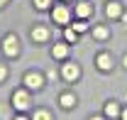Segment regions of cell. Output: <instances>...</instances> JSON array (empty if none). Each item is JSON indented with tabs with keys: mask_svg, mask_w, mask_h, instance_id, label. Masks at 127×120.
<instances>
[{
	"mask_svg": "<svg viewBox=\"0 0 127 120\" xmlns=\"http://www.w3.org/2000/svg\"><path fill=\"white\" fill-rule=\"evenodd\" d=\"M68 54H71V47H68V42H56V44L51 47V57H54V59H59V61H64Z\"/></svg>",
	"mask_w": 127,
	"mask_h": 120,
	"instance_id": "obj_7",
	"label": "cell"
},
{
	"mask_svg": "<svg viewBox=\"0 0 127 120\" xmlns=\"http://www.w3.org/2000/svg\"><path fill=\"white\" fill-rule=\"evenodd\" d=\"M30 105H32V96H30V88L27 86L25 88H17L12 93V108H15L17 113H25Z\"/></svg>",
	"mask_w": 127,
	"mask_h": 120,
	"instance_id": "obj_1",
	"label": "cell"
},
{
	"mask_svg": "<svg viewBox=\"0 0 127 120\" xmlns=\"http://www.w3.org/2000/svg\"><path fill=\"white\" fill-rule=\"evenodd\" d=\"M34 7L37 10H49L51 7V0H34Z\"/></svg>",
	"mask_w": 127,
	"mask_h": 120,
	"instance_id": "obj_17",
	"label": "cell"
},
{
	"mask_svg": "<svg viewBox=\"0 0 127 120\" xmlns=\"http://www.w3.org/2000/svg\"><path fill=\"white\" fill-rule=\"evenodd\" d=\"M122 12H125V10H122V5H120L117 0H110V2L105 5V15L110 17V20H117V17H122Z\"/></svg>",
	"mask_w": 127,
	"mask_h": 120,
	"instance_id": "obj_9",
	"label": "cell"
},
{
	"mask_svg": "<svg viewBox=\"0 0 127 120\" xmlns=\"http://www.w3.org/2000/svg\"><path fill=\"white\" fill-rule=\"evenodd\" d=\"M30 37H32V42H47L49 37H51V30H49L47 25H34L32 27V32H30Z\"/></svg>",
	"mask_w": 127,
	"mask_h": 120,
	"instance_id": "obj_6",
	"label": "cell"
},
{
	"mask_svg": "<svg viewBox=\"0 0 127 120\" xmlns=\"http://www.w3.org/2000/svg\"><path fill=\"white\" fill-rule=\"evenodd\" d=\"M78 34H81V32H76L73 27H66V30H64V39L73 44V42H78Z\"/></svg>",
	"mask_w": 127,
	"mask_h": 120,
	"instance_id": "obj_14",
	"label": "cell"
},
{
	"mask_svg": "<svg viewBox=\"0 0 127 120\" xmlns=\"http://www.w3.org/2000/svg\"><path fill=\"white\" fill-rule=\"evenodd\" d=\"M73 12H76V17H83V20H88V17H93V5H91L88 0H81L78 5L73 7Z\"/></svg>",
	"mask_w": 127,
	"mask_h": 120,
	"instance_id": "obj_8",
	"label": "cell"
},
{
	"mask_svg": "<svg viewBox=\"0 0 127 120\" xmlns=\"http://www.w3.org/2000/svg\"><path fill=\"white\" fill-rule=\"evenodd\" d=\"M122 22H125V27H127V12H122V17H120Z\"/></svg>",
	"mask_w": 127,
	"mask_h": 120,
	"instance_id": "obj_20",
	"label": "cell"
},
{
	"mask_svg": "<svg viewBox=\"0 0 127 120\" xmlns=\"http://www.w3.org/2000/svg\"><path fill=\"white\" fill-rule=\"evenodd\" d=\"M22 83H25L30 91H39L42 86H44V76L39 74V71H27V74L22 76Z\"/></svg>",
	"mask_w": 127,
	"mask_h": 120,
	"instance_id": "obj_4",
	"label": "cell"
},
{
	"mask_svg": "<svg viewBox=\"0 0 127 120\" xmlns=\"http://www.w3.org/2000/svg\"><path fill=\"white\" fill-rule=\"evenodd\" d=\"M2 54L7 57V59H15V57H20V37L17 34H5L2 37Z\"/></svg>",
	"mask_w": 127,
	"mask_h": 120,
	"instance_id": "obj_2",
	"label": "cell"
},
{
	"mask_svg": "<svg viewBox=\"0 0 127 120\" xmlns=\"http://www.w3.org/2000/svg\"><path fill=\"white\" fill-rule=\"evenodd\" d=\"M5 78H7V66H5V64H0V83H2Z\"/></svg>",
	"mask_w": 127,
	"mask_h": 120,
	"instance_id": "obj_18",
	"label": "cell"
},
{
	"mask_svg": "<svg viewBox=\"0 0 127 120\" xmlns=\"http://www.w3.org/2000/svg\"><path fill=\"white\" fill-rule=\"evenodd\" d=\"M32 118L34 120H49L51 113H49V110H37V113H32Z\"/></svg>",
	"mask_w": 127,
	"mask_h": 120,
	"instance_id": "obj_16",
	"label": "cell"
},
{
	"mask_svg": "<svg viewBox=\"0 0 127 120\" xmlns=\"http://www.w3.org/2000/svg\"><path fill=\"white\" fill-rule=\"evenodd\" d=\"M59 103H61L64 110H71V108H76V96H73V93H61Z\"/></svg>",
	"mask_w": 127,
	"mask_h": 120,
	"instance_id": "obj_11",
	"label": "cell"
},
{
	"mask_svg": "<svg viewBox=\"0 0 127 120\" xmlns=\"http://www.w3.org/2000/svg\"><path fill=\"white\" fill-rule=\"evenodd\" d=\"M61 78H64V81H68V83L78 81V78H81V66H78V64H73V61L64 64V66H61Z\"/></svg>",
	"mask_w": 127,
	"mask_h": 120,
	"instance_id": "obj_5",
	"label": "cell"
},
{
	"mask_svg": "<svg viewBox=\"0 0 127 120\" xmlns=\"http://www.w3.org/2000/svg\"><path fill=\"white\" fill-rule=\"evenodd\" d=\"M56 76H59L56 71H49V74H47V78H49V81H56Z\"/></svg>",
	"mask_w": 127,
	"mask_h": 120,
	"instance_id": "obj_19",
	"label": "cell"
},
{
	"mask_svg": "<svg viewBox=\"0 0 127 120\" xmlns=\"http://www.w3.org/2000/svg\"><path fill=\"white\" fill-rule=\"evenodd\" d=\"M51 20H54L56 25H68V22H71V7H66V5H54V7H51Z\"/></svg>",
	"mask_w": 127,
	"mask_h": 120,
	"instance_id": "obj_3",
	"label": "cell"
},
{
	"mask_svg": "<svg viewBox=\"0 0 127 120\" xmlns=\"http://www.w3.org/2000/svg\"><path fill=\"white\" fill-rule=\"evenodd\" d=\"M122 66H125V69H127V54H125V57H122Z\"/></svg>",
	"mask_w": 127,
	"mask_h": 120,
	"instance_id": "obj_21",
	"label": "cell"
},
{
	"mask_svg": "<svg viewBox=\"0 0 127 120\" xmlns=\"http://www.w3.org/2000/svg\"><path fill=\"white\" fill-rule=\"evenodd\" d=\"M95 66H98L100 71H110V69H112V57L108 54V52L98 54V59H95Z\"/></svg>",
	"mask_w": 127,
	"mask_h": 120,
	"instance_id": "obj_10",
	"label": "cell"
},
{
	"mask_svg": "<svg viewBox=\"0 0 127 120\" xmlns=\"http://www.w3.org/2000/svg\"><path fill=\"white\" fill-rule=\"evenodd\" d=\"M7 2H10V0H0V7H5V5H7Z\"/></svg>",
	"mask_w": 127,
	"mask_h": 120,
	"instance_id": "obj_22",
	"label": "cell"
},
{
	"mask_svg": "<svg viewBox=\"0 0 127 120\" xmlns=\"http://www.w3.org/2000/svg\"><path fill=\"white\" fill-rule=\"evenodd\" d=\"M71 27H73L76 32H81V34H83V32L88 30V25H86V20H83V17H78V20H76V22H73Z\"/></svg>",
	"mask_w": 127,
	"mask_h": 120,
	"instance_id": "obj_15",
	"label": "cell"
},
{
	"mask_svg": "<svg viewBox=\"0 0 127 120\" xmlns=\"http://www.w3.org/2000/svg\"><path fill=\"white\" fill-rule=\"evenodd\" d=\"M93 37H95V39H100V42H103V39H108V37H110V27H105V25L93 27Z\"/></svg>",
	"mask_w": 127,
	"mask_h": 120,
	"instance_id": "obj_13",
	"label": "cell"
},
{
	"mask_svg": "<svg viewBox=\"0 0 127 120\" xmlns=\"http://www.w3.org/2000/svg\"><path fill=\"white\" fill-rule=\"evenodd\" d=\"M120 118H125V120H127V108H125V110H122V115H120Z\"/></svg>",
	"mask_w": 127,
	"mask_h": 120,
	"instance_id": "obj_23",
	"label": "cell"
},
{
	"mask_svg": "<svg viewBox=\"0 0 127 120\" xmlns=\"http://www.w3.org/2000/svg\"><path fill=\"white\" fill-rule=\"evenodd\" d=\"M105 115L108 118H120L122 110H120V105L115 103V101H110V103H105Z\"/></svg>",
	"mask_w": 127,
	"mask_h": 120,
	"instance_id": "obj_12",
	"label": "cell"
}]
</instances>
